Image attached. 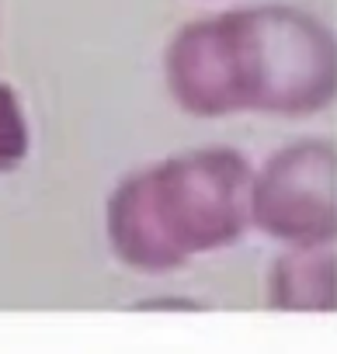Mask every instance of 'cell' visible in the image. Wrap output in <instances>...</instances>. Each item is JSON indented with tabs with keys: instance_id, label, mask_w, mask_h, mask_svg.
Wrapping results in <instances>:
<instances>
[{
	"instance_id": "obj_2",
	"label": "cell",
	"mask_w": 337,
	"mask_h": 354,
	"mask_svg": "<svg viewBox=\"0 0 337 354\" xmlns=\"http://www.w3.org/2000/svg\"><path fill=\"white\" fill-rule=\"evenodd\" d=\"M251 163L226 146L174 153L115 185L104 230L115 257L136 271H174L223 250L251 226Z\"/></svg>"
},
{
	"instance_id": "obj_1",
	"label": "cell",
	"mask_w": 337,
	"mask_h": 354,
	"mask_svg": "<svg viewBox=\"0 0 337 354\" xmlns=\"http://www.w3.org/2000/svg\"><path fill=\"white\" fill-rule=\"evenodd\" d=\"M181 111L302 118L337 101V35L292 4H254L188 21L163 53Z\"/></svg>"
},
{
	"instance_id": "obj_3",
	"label": "cell",
	"mask_w": 337,
	"mask_h": 354,
	"mask_svg": "<svg viewBox=\"0 0 337 354\" xmlns=\"http://www.w3.org/2000/svg\"><path fill=\"white\" fill-rule=\"evenodd\" d=\"M247 219L282 243L337 240V142L295 139L251 170Z\"/></svg>"
},
{
	"instance_id": "obj_5",
	"label": "cell",
	"mask_w": 337,
	"mask_h": 354,
	"mask_svg": "<svg viewBox=\"0 0 337 354\" xmlns=\"http://www.w3.org/2000/svg\"><path fill=\"white\" fill-rule=\"evenodd\" d=\"M28 118L11 84L0 80V174L15 170L28 156Z\"/></svg>"
},
{
	"instance_id": "obj_4",
	"label": "cell",
	"mask_w": 337,
	"mask_h": 354,
	"mask_svg": "<svg viewBox=\"0 0 337 354\" xmlns=\"http://www.w3.org/2000/svg\"><path fill=\"white\" fill-rule=\"evenodd\" d=\"M275 309L327 313L337 309V250L334 243H289L268 271Z\"/></svg>"
}]
</instances>
